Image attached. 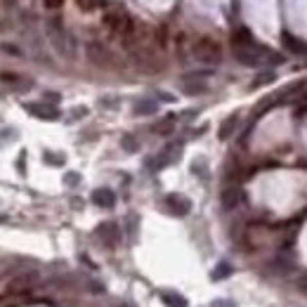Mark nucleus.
<instances>
[{"mask_svg":"<svg viewBox=\"0 0 307 307\" xmlns=\"http://www.w3.org/2000/svg\"><path fill=\"white\" fill-rule=\"evenodd\" d=\"M194 57L201 64H218L222 57L220 45H218L213 38H201V41H196V45H194Z\"/></svg>","mask_w":307,"mask_h":307,"instance_id":"obj_1","label":"nucleus"},{"mask_svg":"<svg viewBox=\"0 0 307 307\" xmlns=\"http://www.w3.org/2000/svg\"><path fill=\"white\" fill-rule=\"evenodd\" d=\"M47 35H50V43L55 45L57 52H66V38H64V26L62 19H50L47 22Z\"/></svg>","mask_w":307,"mask_h":307,"instance_id":"obj_2","label":"nucleus"},{"mask_svg":"<svg viewBox=\"0 0 307 307\" xmlns=\"http://www.w3.org/2000/svg\"><path fill=\"white\" fill-rule=\"evenodd\" d=\"M163 206H166V210H168V213L177 215V218H182V215H187L191 210L189 198L180 196V194H168V196H166V201H163Z\"/></svg>","mask_w":307,"mask_h":307,"instance_id":"obj_3","label":"nucleus"},{"mask_svg":"<svg viewBox=\"0 0 307 307\" xmlns=\"http://www.w3.org/2000/svg\"><path fill=\"white\" fill-rule=\"evenodd\" d=\"M24 109L29 111L31 116H38V118H43V121H55V118H59L57 106H50V104H45V102H41V104H24Z\"/></svg>","mask_w":307,"mask_h":307,"instance_id":"obj_4","label":"nucleus"},{"mask_svg":"<svg viewBox=\"0 0 307 307\" xmlns=\"http://www.w3.org/2000/svg\"><path fill=\"white\" fill-rule=\"evenodd\" d=\"M87 57H90V62L97 64V66H106V64L111 62V52L102 43H90V45H87Z\"/></svg>","mask_w":307,"mask_h":307,"instance_id":"obj_5","label":"nucleus"},{"mask_svg":"<svg viewBox=\"0 0 307 307\" xmlns=\"http://www.w3.org/2000/svg\"><path fill=\"white\" fill-rule=\"evenodd\" d=\"M180 147L182 145H168V147H166V149H163L161 154L156 156V168H166L168 163H173L175 156L180 154Z\"/></svg>","mask_w":307,"mask_h":307,"instance_id":"obj_6","label":"nucleus"},{"mask_svg":"<svg viewBox=\"0 0 307 307\" xmlns=\"http://www.w3.org/2000/svg\"><path fill=\"white\" fill-rule=\"evenodd\" d=\"M93 201L97 203V206H104V208H111L114 203H116V196H114V191L111 189H95L93 191Z\"/></svg>","mask_w":307,"mask_h":307,"instance_id":"obj_7","label":"nucleus"},{"mask_svg":"<svg viewBox=\"0 0 307 307\" xmlns=\"http://www.w3.org/2000/svg\"><path fill=\"white\" fill-rule=\"evenodd\" d=\"M97 234L99 237H104L106 244H114V241L118 239V227L114 225V222H104V225L97 229Z\"/></svg>","mask_w":307,"mask_h":307,"instance_id":"obj_8","label":"nucleus"},{"mask_svg":"<svg viewBox=\"0 0 307 307\" xmlns=\"http://www.w3.org/2000/svg\"><path fill=\"white\" fill-rule=\"evenodd\" d=\"M161 300L166 307H187V300L177 293H161Z\"/></svg>","mask_w":307,"mask_h":307,"instance_id":"obj_9","label":"nucleus"},{"mask_svg":"<svg viewBox=\"0 0 307 307\" xmlns=\"http://www.w3.org/2000/svg\"><path fill=\"white\" fill-rule=\"evenodd\" d=\"M234 125H237V116H229L225 123H222V128H220V139L229 137V135H232V130H234Z\"/></svg>","mask_w":307,"mask_h":307,"instance_id":"obj_10","label":"nucleus"},{"mask_svg":"<svg viewBox=\"0 0 307 307\" xmlns=\"http://www.w3.org/2000/svg\"><path fill=\"white\" fill-rule=\"evenodd\" d=\"M158 106L156 102H139L137 106H135V114H154Z\"/></svg>","mask_w":307,"mask_h":307,"instance_id":"obj_11","label":"nucleus"},{"mask_svg":"<svg viewBox=\"0 0 307 307\" xmlns=\"http://www.w3.org/2000/svg\"><path fill=\"white\" fill-rule=\"evenodd\" d=\"M0 78H3V83H10V85H17V83H31V81H24L22 76H17V74H10V71L0 74Z\"/></svg>","mask_w":307,"mask_h":307,"instance_id":"obj_12","label":"nucleus"},{"mask_svg":"<svg viewBox=\"0 0 307 307\" xmlns=\"http://www.w3.org/2000/svg\"><path fill=\"white\" fill-rule=\"evenodd\" d=\"M154 130H156V133H161V135L170 133V130H173V116H168V118H166V121H163V123H158V125L154 128Z\"/></svg>","mask_w":307,"mask_h":307,"instance_id":"obj_13","label":"nucleus"},{"mask_svg":"<svg viewBox=\"0 0 307 307\" xmlns=\"http://www.w3.org/2000/svg\"><path fill=\"white\" fill-rule=\"evenodd\" d=\"M185 93L187 95H198V93H206V85H185Z\"/></svg>","mask_w":307,"mask_h":307,"instance_id":"obj_14","label":"nucleus"},{"mask_svg":"<svg viewBox=\"0 0 307 307\" xmlns=\"http://www.w3.org/2000/svg\"><path fill=\"white\" fill-rule=\"evenodd\" d=\"M123 147H125L128 151H135V149H137V142H135L130 135H128V137H123Z\"/></svg>","mask_w":307,"mask_h":307,"instance_id":"obj_15","label":"nucleus"},{"mask_svg":"<svg viewBox=\"0 0 307 307\" xmlns=\"http://www.w3.org/2000/svg\"><path fill=\"white\" fill-rule=\"evenodd\" d=\"M76 3H78V7L85 10V12H90L93 10V5H95V0H76Z\"/></svg>","mask_w":307,"mask_h":307,"instance_id":"obj_16","label":"nucleus"},{"mask_svg":"<svg viewBox=\"0 0 307 307\" xmlns=\"http://www.w3.org/2000/svg\"><path fill=\"white\" fill-rule=\"evenodd\" d=\"M43 5H45L47 10H57V7L62 5V0H43Z\"/></svg>","mask_w":307,"mask_h":307,"instance_id":"obj_17","label":"nucleus"},{"mask_svg":"<svg viewBox=\"0 0 307 307\" xmlns=\"http://www.w3.org/2000/svg\"><path fill=\"white\" fill-rule=\"evenodd\" d=\"M213 307H234V302H229V300H218V302H213Z\"/></svg>","mask_w":307,"mask_h":307,"instance_id":"obj_18","label":"nucleus"},{"mask_svg":"<svg viewBox=\"0 0 307 307\" xmlns=\"http://www.w3.org/2000/svg\"><path fill=\"white\" fill-rule=\"evenodd\" d=\"M3 50H5V52H10V55H19V50H17V47L7 45V43H5V45H3Z\"/></svg>","mask_w":307,"mask_h":307,"instance_id":"obj_19","label":"nucleus"},{"mask_svg":"<svg viewBox=\"0 0 307 307\" xmlns=\"http://www.w3.org/2000/svg\"><path fill=\"white\" fill-rule=\"evenodd\" d=\"M66 182H71V185H74V182H78V175H76V173L66 175Z\"/></svg>","mask_w":307,"mask_h":307,"instance_id":"obj_20","label":"nucleus"},{"mask_svg":"<svg viewBox=\"0 0 307 307\" xmlns=\"http://www.w3.org/2000/svg\"><path fill=\"white\" fill-rule=\"evenodd\" d=\"M300 291H302V293H307V277L300 281Z\"/></svg>","mask_w":307,"mask_h":307,"instance_id":"obj_21","label":"nucleus"},{"mask_svg":"<svg viewBox=\"0 0 307 307\" xmlns=\"http://www.w3.org/2000/svg\"><path fill=\"white\" fill-rule=\"evenodd\" d=\"M14 3H17V0H5V5H14Z\"/></svg>","mask_w":307,"mask_h":307,"instance_id":"obj_22","label":"nucleus"}]
</instances>
